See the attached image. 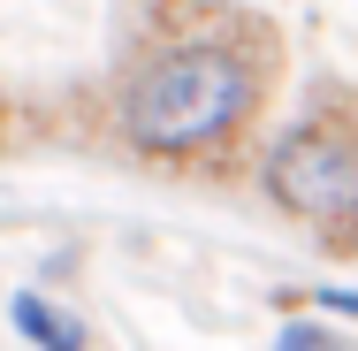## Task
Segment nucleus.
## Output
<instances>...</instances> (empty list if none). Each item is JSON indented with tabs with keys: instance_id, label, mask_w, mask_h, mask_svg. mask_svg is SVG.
Returning <instances> with one entry per match:
<instances>
[{
	"instance_id": "2",
	"label": "nucleus",
	"mask_w": 358,
	"mask_h": 351,
	"mask_svg": "<svg viewBox=\"0 0 358 351\" xmlns=\"http://www.w3.org/2000/svg\"><path fill=\"white\" fill-rule=\"evenodd\" d=\"M267 199L328 237V252L358 260V123L351 115H305L259 160Z\"/></svg>"
},
{
	"instance_id": "1",
	"label": "nucleus",
	"mask_w": 358,
	"mask_h": 351,
	"mask_svg": "<svg viewBox=\"0 0 358 351\" xmlns=\"http://www.w3.org/2000/svg\"><path fill=\"white\" fill-rule=\"evenodd\" d=\"M252 39V15H236V39H160L138 69L122 76L115 123L122 145L145 160H206L236 138L275 76V39Z\"/></svg>"
},
{
	"instance_id": "3",
	"label": "nucleus",
	"mask_w": 358,
	"mask_h": 351,
	"mask_svg": "<svg viewBox=\"0 0 358 351\" xmlns=\"http://www.w3.org/2000/svg\"><path fill=\"white\" fill-rule=\"evenodd\" d=\"M8 321H15V336L31 351H92V329L76 321L69 305H54L46 290H15L8 298Z\"/></svg>"
},
{
	"instance_id": "5",
	"label": "nucleus",
	"mask_w": 358,
	"mask_h": 351,
	"mask_svg": "<svg viewBox=\"0 0 358 351\" xmlns=\"http://www.w3.org/2000/svg\"><path fill=\"white\" fill-rule=\"evenodd\" d=\"M282 305L297 313V305H320V313H343V321H358V290H336V282H313V290H282Z\"/></svg>"
},
{
	"instance_id": "4",
	"label": "nucleus",
	"mask_w": 358,
	"mask_h": 351,
	"mask_svg": "<svg viewBox=\"0 0 358 351\" xmlns=\"http://www.w3.org/2000/svg\"><path fill=\"white\" fill-rule=\"evenodd\" d=\"M275 351H351V344H343L336 329H320L313 313H305V321L289 313V321H282V336H275Z\"/></svg>"
}]
</instances>
